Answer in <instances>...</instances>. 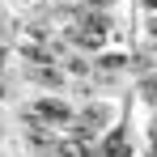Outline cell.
Here are the masks:
<instances>
[{
  "instance_id": "1",
  "label": "cell",
  "mask_w": 157,
  "mask_h": 157,
  "mask_svg": "<svg viewBox=\"0 0 157 157\" xmlns=\"http://www.w3.org/2000/svg\"><path fill=\"white\" fill-rule=\"evenodd\" d=\"M34 123H43V128H64V123H72V106L59 102V98H38V102H34Z\"/></svg>"
},
{
  "instance_id": "2",
  "label": "cell",
  "mask_w": 157,
  "mask_h": 157,
  "mask_svg": "<svg viewBox=\"0 0 157 157\" xmlns=\"http://www.w3.org/2000/svg\"><path fill=\"white\" fill-rule=\"evenodd\" d=\"M106 123H110V106H102V102L85 106V115L77 119V140H89V136H98Z\"/></svg>"
},
{
  "instance_id": "3",
  "label": "cell",
  "mask_w": 157,
  "mask_h": 157,
  "mask_svg": "<svg viewBox=\"0 0 157 157\" xmlns=\"http://www.w3.org/2000/svg\"><path fill=\"white\" fill-rule=\"evenodd\" d=\"M30 77L38 81V85H51V89H59V85H64V72H55V64H43V68H34Z\"/></svg>"
},
{
  "instance_id": "4",
  "label": "cell",
  "mask_w": 157,
  "mask_h": 157,
  "mask_svg": "<svg viewBox=\"0 0 157 157\" xmlns=\"http://www.w3.org/2000/svg\"><path fill=\"white\" fill-rule=\"evenodd\" d=\"M106 157H128V140H123L119 132H110V140H106Z\"/></svg>"
},
{
  "instance_id": "5",
  "label": "cell",
  "mask_w": 157,
  "mask_h": 157,
  "mask_svg": "<svg viewBox=\"0 0 157 157\" xmlns=\"http://www.w3.org/2000/svg\"><path fill=\"white\" fill-rule=\"evenodd\" d=\"M123 64H128L123 55H102V59H98V68H102V72H119Z\"/></svg>"
},
{
  "instance_id": "6",
  "label": "cell",
  "mask_w": 157,
  "mask_h": 157,
  "mask_svg": "<svg viewBox=\"0 0 157 157\" xmlns=\"http://www.w3.org/2000/svg\"><path fill=\"white\" fill-rule=\"evenodd\" d=\"M140 94H144V102H157V72H153V77H144Z\"/></svg>"
},
{
  "instance_id": "7",
  "label": "cell",
  "mask_w": 157,
  "mask_h": 157,
  "mask_svg": "<svg viewBox=\"0 0 157 157\" xmlns=\"http://www.w3.org/2000/svg\"><path fill=\"white\" fill-rule=\"evenodd\" d=\"M68 72H77V77H81V72H89V59H81V55H72V59H68Z\"/></svg>"
},
{
  "instance_id": "8",
  "label": "cell",
  "mask_w": 157,
  "mask_h": 157,
  "mask_svg": "<svg viewBox=\"0 0 157 157\" xmlns=\"http://www.w3.org/2000/svg\"><path fill=\"white\" fill-rule=\"evenodd\" d=\"M110 0H85V9H106Z\"/></svg>"
},
{
  "instance_id": "9",
  "label": "cell",
  "mask_w": 157,
  "mask_h": 157,
  "mask_svg": "<svg viewBox=\"0 0 157 157\" xmlns=\"http://www.w3.org/2000/svg\"><path fill=\"white\" fill-rule=\"evenodd\" d=\"M149 34H153V38H157V17H153V21H149Z\"/></svg>"
}]
</instances>
